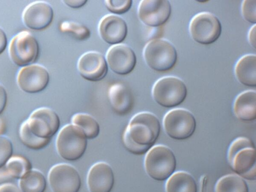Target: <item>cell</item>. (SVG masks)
I'll list each match as a JSON object with an SVG mask.
<instances>
[{
	"label": "cell",
	"mask_w": 256,
	"mask_h": 192,
	"mask_svg": "<svg viewBox=\"0 0 256 192\" xmlns=\"http://www.w3.org/2000/svg\"><path fill=\"white\" fill-rule=\"evenodd\" d=\"M236 117L244 122H252L256 118V93L247 90L240 94L234 104Z\"/></svg>",
	"instance_id": "cell-20"
},
{
	"label": "cell",
	"mask_w": 256,
	"mask_h": 192,
	"mask_svg": "<svg viewBox=\"0 0 256 192\" xmlns=\"http://www.w3.org/2000/svg\"><path fill=\"white\" fill-rule=\"evenodd\" d=\"M256 0H245L243 1L242 5V16L246 20L254 24L256 22Z\"/></svg>",
	"instance_id": "cell-31"
},
{
	"label": "cell",
	"mask_w": 256,
	"mask_h": 192,
	"mask_svg": "<svg viewBox=\"0 0 256 192\" xmlns=\"http://www.w3.org/2000/svg\"><path fill=\"white\" fill-rule=\"evenodd\" d=\"M104 2L108 11L114 14H121L130 10L132 1L131 0H106Z\"/></svg>",
	"instance_id": "cell-29"
},
{
	"label": "cell",
	"mask_w": 256,
	"mask_h": 192,
	"mask_svg": "<svg viewBox=\"0 0 256 192\" xmlns=\"http://www.w3.org/2000/svg\"><path fill=\"white\" fill-rule=\"evenodd\" d=\"M8 44L6 36L4 30L0 27V54L5 50Z\"/></svg>",
	"instance_id": "cell-35"
},
{
	"label": "cell",
	"mask_w": 256,
	"mask_h": 192,
	"mask_svg": "<svg viewBox=\"0 0 256 192\" xmlns=\"http://www.w3.org/2000/svg\"><path fill=\"white\" fill-rule=\"evenodd\" d=\"M13 146L11 140L6 136H0V168L4 167L12 156Z\"/></svg>",
	"instance_id": "cell-30"
},
{
	"label": "cell",
	"mask_w": 256,
	"mask_h": 192,
	"mask_svg": "<svg viewBox=\"0 0 256 192\" xmlns=\"http://www.w3.org/2000/svg\"><path fill=\"white\" fill-rule=\"evenodd\" d=\"M8 52L11 60L16 65L24 67L38 60L39 45L32 34L28 31H22L11 40Z\"/></svg>",
	"instance_id": "cell-7"
},
{
	"label": "cell",
	"mask_w": 256,
	"mask_h": 192,
	"mask_svg": "<svg viewBox=\"0 0 256 192\" xmlns=\"http://www.w3.org/2000/svg\"><path fill=\"white\" fill-rule=\"evenodd\" d=\"M73 124L80 127L87 139L97 138L100 132V126L97 120L92 116L85 113H78L72 118Z\"/></svg>",
	"instance_id": "cell-26"
},
{
	"label": "cell",
	"mask_w": 256,
	"mask_h": 192,
	"mask_svg": "<svg viewBox=\"0 0 256 192\" xmlns=\"http://www.w3.org/2000/svg\"><path fill=\"white\" fill-rule=\"evenodd\" d=\"M4 166V170L0 172V176L17 179H20L32 170V165L30 160L21 156H12Z\"/></svg>",
	"instance_id": "cell-23"
},
{
	"label": "cell",
	"mask_w": 256,
	"mask_h": 192,
	"mask_svg": "<svg viewBox=\"0 0 256 192\" xmlns=\"http://www.w3.org/2000/svg\"><path fill=\"white\" fill-rule=\"evenodd\" d=\"M50 74L45 67L40 64H32L22 68L17 76L20 88L30 94L40 92L48 86Z\"/></svg>",
	"instance_id": "cell-13"
},
{
	"label": "cell",
	"mask_w": 256,
	"mask_h": 192,
	"mask_svg": "<svg viewBox=\"0 0 256 192\" xmlns=\"http://www.w3.org/2000/svg\"><path fill=\"white\" fill-rule=\"evenodd\" d=\"M144 167L147 174L152 178L164 181L174 173L176 167V158L168 147L158 145L147 152Z\"/></svg>",
	"instance_id": "cell-3"
},
{
	"label": "cell",
	"mask_w": 256,
	"mask_h": 192,
	"mask_svg": "<svg viewBox=\"0 0 256 192\" xmlns=\"http://www.w3.org/2000/svg\"><path fill=\"white\" fill-rule=\"evenodd\" d=\"M248 41L250 44L256 48V25L254 24L253 26L250 29L248 34Z\"/></svg>",
	"instance_id": "cell-36"
},
{
	"label": "cell",
	"mask_w": 256,
	"mask_h": 192,
	"mask_svg": "<svg viewBox=\"0 0 256 192\" xmlns=\"http://www.w3.org/2000/svg\"><path fill=\"white\" fill-rule=\"evenodd\" d=\"M53 192H78L82 185L80 175L73 166L59 164L53 166L48 176Z\"/></svg>",
	"instance_id": "cell-11"
},
{
	"label": "cell",
	"mask_w": 256,
	"mask_h": 192,
	"mask_svg": "<svg viewBox=\"0 0 256 192\" xmlns=\"http://www.w3.org/2000/svg\"><path fill=\"white\" fill-rule=\"evenodd\" d=\"M56 148L62 158L68 161H76L80 159L86 151L87 138L80 127L68 124L58 133Z\"/></svg>",
	"instance_id": "cell-5"
},
{
	"label": "cell",
	"mask_w": 256,
	"mask_h": 192,
	"mask_svg": "<svg viewBox=\"0 0 256 192\" xmlns=\"http://www.w3.org/2000/svg\"><path fill=\"white\" fill-rule=\"evenodd\" d=\"M6 130V124L4 120L0 118V136L4 134Z\"/></svg>",
	"instance_id": "cell-37"
},
{
	"label": "cell",
	"mask_w": 256,
	"mask_h": 192,
	"mask_svg": "<svg viewBox=\"0 0 256 192\" xmlns=\"http://www.w3.org/2000/svg\"><path fill=\"white\" fill-rule=\"evenodd\" d=\"M19 134L22 142L28 148L34 150L44 148L51 140L40 138L34 134L30 131L26 120L21 124Z\"/></svg>",
	"instance_id": "cell-27"
},
{
	"label": "cell",
	"mask_w": 256,
	"mask_h": 192,
	"mask_svg": "<svg viewBox=\"0 0 256 192\" xmlns=\"http://www.w3.org/2000/svg\"><path fill=\"white\" fill-rule=\"evenodd\" d=\"M214 192H248L247 182L237 174L224 176L217 182Z\"/></svg>",
	"instance_id": "cell-25"
},
{
	"label": "cell",
	"mask_w": 256,
	"mask_h": 192,
	"mask_svg": "<svg viewBox=\"0 0 256 192\" xmlns=\"http://www.w3.org/2000/svg\"><path fill=\"white\" fill-rule=\"evenodd\" d=\"M8 101V94L4 86L0 84V114L4 111Z\"/></svg>",
	"instance_id": "cell-32"
},
{
	"label": "cell",
	"mask_w": 256,
	"mask_h": 192,
	"mask_svg": "<svg viewBox=\"0 0 256 192\" xmlns=\"http://www.w3.org/2000/svg\"><path fill=\"white\" fill-rule=\"evenodd\" d=\"M166 134L176 140L188 139L194 134L196 122L190 111L183 108H176L167 112L163 120Z\"/></svg>",
	"instance_id": "cell-8"
},
{
	"label": "cell",
	"mask_w": 256,
	"mask_h": 192,
	"mask_svg": "<svg viewBox=\"0 0 256 192\" xmlns=\"http://www.w3.org/2000/svg\"><path fill=\"white\" fill-rule=\"evenodd\" d=\"M166 192H198V186L194 178L186 172L174 173L166 184Z\"/></svg>",
	"instance_id": "cell-22"
},
{
	"label": "cell",
	"mask_w": 256,
	"mask_h": 192,
	"mask_svg": "<svg viewBox=\"0 0 256 192\" xmlns=\"http://www.w3.org/2000/svg\"><path fill=\"white\" fill-rule=\"evenodd\" d=\"M143 56L147 65L158 72L172 70L178 58L176 50L174 45L161 38L150 40L144 49Z\"/></svg>",
	"instance_id": "cell-4"
},
{
	"label": "cell",
	"mask_w": 256,
	"mask_h": 192,
	"mask_svg": "<svg viewBox=\"0 0 256 192\" xmlns=\"http://www.w3.org/2000/svg\"><path fill=\"white\" fill-rule=\"evenodd\" d=\"M228 161L237 175L249 180L256 178V150L252 141L246 137L236 138L228 150Z\"/></svg>",
	"instance_id": "cell-2"
},
{
	"label": "cell",
	"mask_w": 256,
	"mask_h": 192,
	"mask_svg": "<svg viewBox=\"0 0 256 192\" xmlns=\"http://www.w3.org/2000/svg\"><path fill=\"white\" fill-rule=\"evenodd\" d=\"M192 38L202 44H210L216 42L222 32V25L218 18L208 12L194 16L189 26Z\"/></svg>",
	"instance_id": "cell-9"
},
{
	"label": "cell",
	"mask_w": 256,
	"mask_h": 192,
	"mask_svg": "<svg viewBox=\"0 0 256 192\" xmlns=\"http://www.w3.org/2000/svg\"><path fill=\"white\" fill-rule=\"evenodd\" d=\"M171 13V4L166 0H143L138 7L140 20L150 27H158L165 24Z\"/></svg>",
	"instance_id": "cell-12"
},
{
	"label": "cell",
	"mask_w": 256,
	"mask_h": 192,
	"mask_svg": "<svg viewBox=\"0 0 256 192\" xmlns=\"http://www.w3.org/2000/svg\"><path fill=\"white\" fill-rule=\"evenodd\" d=\"M106 61L112 72L124 76L130 74L134 70L136 57L130 46L120 44L113 45L108 49Z\"/></svg>",
	"instance_id": "cell-14"
},
{
	"label": "cell",
	"mask_w": 256,
	"mask_h": 192,
	"mask_svg": "<svg viewBox=\"0 0 256 192\" xmlns=\"http://www.w3.org/2000/svg\"><path fill=\"white\" fill-rule=\"evenodd\" d=\"M22 20L28 28L42 30L48 28L54 18L50 5L44 1H36L28 6L22 13Z\"/></svg>",
	"instance_id": "cell-16"
},
{
	"label": "cell",
	"mask_w": 256,
	"mask_h": 192,
	"mask_svg": "<svg viewBox=\"0 0 256 192\" xmlns=\"http://www.w3.org/2000/svg\"><path fill=\"white\" fill-rule=\"evenodd\" d=\"M26 122L34 134L44 139L51 140L60 126L58 114L52 109L45 107L34 110Z\"/></svg>",
	"instance_id": "cell-10"
},
{
	"label": "cell",
	"mask_w": 256,
	"mask_h": 192,
	"mask_svg": "<svg viewBox=\"0 0 256 192\" xmlns=\"http://www.w3.org/2000/svg\"><path fill=\"white\" fill-rule=\"evenodd\" d=\"M60 28L62 32L70 34L78 40H85L90 36V32L87 27L73 21L63 22Z\"/></svg>",
	"instance_id": "cell-28"
},
{
	"label": "cell",
	"mask_w": 256,
	"mask_h": 192,
	"mask_svg": "<svg viewBox=\"0 0 256 192\" xmlns=\"http://www.w3.org/2000/svg\"><path fill=\"white\" fill-rule=\"evenodd\" d=\"M188 94L186 86L180 78L172 76L162 78L154 84L152 97L159 105L166 108L182 104Z\"/></svg>",
	"instance_id": "cell-6"
},
{
	"label": "cell",
	"mask_w": 256,
	"mask_h": 192,
	"mask_svg": "<svg viewBox=\"0 0 256 192\" xmlns=\"http://www.w3.org/2000/svg\"><path fill=\"white\" fill-rule=\"evenodd\" d=\"M160 132L158 118L149 112H140L130 120L123 136L126 150L137 156L147 153L158 139Z\"/></svg>",
	"instance_id": "cell-1"
},
{
	"label": "cell",
	"mask_w": 256,
	"mask_h": 192,
	"mask_svg": "<svg viewBox=\"0 0 256 192\" xmlns=\"http://www.w3.org/2000/svg\"><path fill=\"white\" fill-rule=\"evenodd\" d=\"M108 96L113 110L120 116H125L133 108L134 99L130 90L122 83H115L110 86Z\"/></svg>",
	"instance_id": "cell-19"
},
{
	"label": "cell",
	"mask_w": 256,
	"mask_h": 192,
	"mask_svg": "<svg viewBox=\"0 0 256 192\" xmlns=\"http://www.w3.org/2000/svg\"><path fill=\"white\" fill-rule=\"evenodd\" d=\"M114 184V172L108 163L98 162L90 169L87 184L90 192H111Z\"/></svg>",
	"instance_id": "cell-18"
},
{
	"label": "cell",
	"mask_w": 256,
	"mask_h": 192,
	"mask_svg": "<svg viewBox=\"0 0 256 192\" xmlns=\"http://www.w3.org/2000/svg\"><path fill=\"white\" fill-rule=\"evenodd\" d=\"M65 4L72 8H78L86 4V0H64L62 1Z\"/></svg>",
	"instance_id": "cell-33"
},
{
	"label": "cell",
	"mask_w": 256,
	"mask_h": 192,
	"mask_svg": "<svg viewBox=\"0 0 256 192\" xmlns=\"http://www.w3.org/2000/svg\"><path fill=\"white\" fill-rule=\"evenodd\" d=\"M235 74L242 84L250 87L256 86V56L246 54L242 57L235 67Z\"/></svg>",
	"instance_id": "cell-21"
},
{
	"label": "cell",
	"mask_w": 256,
	"mask_h": 192,
	"mask_svg": "<svg viewBox=\"0 0 256 192\" xmlns=\"http://www.w3.org/2000/svg\"><path fill=\"white\" fill-rule=\"evenodd\" d=\"M77 68L82 77L90 82L102 80L108 71L106 58L102 54L95 51L82 54L78 61Z\"/></svg>",
	"instance_id": "cell-15"
},
{
	"label": "cell",
	"mask_w": 256,
	"mask_h": 192,
	"mask_svg": "<svg viewBox=\"0 0 256 192\" xmlns=\"http://www.w3.org/2000/svg\"><path fill=\"white\" fill-rule=\"evenodd\" d=\"M98 30L102 40L112 46L121 44L128 34L127 24L124 20L114 14H108L102 18Z\"/></svg>",
	"instance_id": "cell-17"
},
{
	"label": "cell",
	"mask_w": 256,
	"mask_h": 192,
	"mask_svg": "<svg viewBox=\"0 0 256 192\" xmlns=\"http://www.w3.org/2000/svg\"><path fill=\"white\" fill-rule=\"evenodd\" d=\"M0 192H22L20 188L12 184H4L0 186Z\"/></svg>",
	"instance_id": "cell-34"
},
{
	"label": "cell",
	"mask_w": 256,
	"mask_h": 192,
	"mask_svg": "<svg viewBox=\"0 0 256 192\" xmlns=\"http://www.w3.org/2000/svg\"><path fill=\"white\" fill-rule=\"evenodd\" d=\"M19 186L22 192H44L47 182L41 172L31 170L20 179Z\"/></svg>",
	"instance_id": "cell-24"
}]
</instances>
